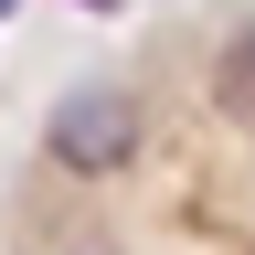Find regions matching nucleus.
Here are the masks:
<instances>
[{
    "label": "nucleus",
    "mask_w": 255,
    "mask_h": 255,
    "mask_svg": "<svg viewBox=\"0 0 255 255\" xmlns=\"http://www.w3.org/2000/svg\"><path fill=\"white\" fill-rule=\"evenodd\" d=\"M85 11H117V0H85Z\"/></svg>",
    "instance_id": "nucleus-3"
},
{
    "label": "nucleus",
    "mask_w": 255,
    "mask_h": 255,
    "mask_svg": "<svg viewBox=\"0 0 255 255\" xmlns=\"http://www.w3.org/2000/svg\"><path fill=\"white\" fill-rule=\"evenodd\" d=\"M0 21H11V0H0Z\"/></svg>",
    "instance_id": "nucleus-4"
},
{
    "label": "nucleus",
    "mask_w": 255,
    "mask_h": 255,
    "mask_svg": "<svg viewBox=\"0 0 255 255\" xmlns=\"http://www.w3.org/2000/svg\"><path fill=\"white\" fill-rule=\"evenodd\" d=\"M138 96L128 85H75L64 107L43 117V159L53 170H75V181H117L128 159H138Z\"/></svg>",
    "instance_id": "nucleus-1"
},
{
    "label": "nucleus",
    "mask_w": 255,
    "mask_h": 255,
    "mask_svg": "<svg viewBox=\"0 0 255 255\" xmlns=\"http://www.w3.org/2000/svg\"><path fill=\"white\" fill-rule=\"evenodd\" d=\"M213 117L255 138V21H245V32H234L223 53H213Z\"/></svg>",
    "instance_id": "nucleus-2"
}]
</instances>
